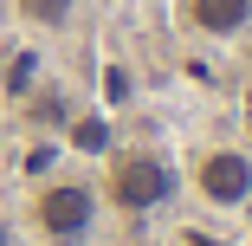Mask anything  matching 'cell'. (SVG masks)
Wrapping results in <instances>:
<instances>
[{
	"label": "cell",
	"instance_id": "8",
	"mask_svg": "<svg viewBox=\"0 0 252 246\" xmlns=\"http://www.w3.org/2000/svg\"><path fill=\"white\" fill-rule=\"evenodd\" d=\"M246 130H252V91H246Z\"/></svg>",
	"mask_w": 252,
	"mask_h": 246
},
{
	"label": "cell",
	"instance_id": "7",
	"mask_svg": "<svg viewBox=\"0 0 252 246\" xmlns=\"http://www.w3.org/2000/svg\"><path fill=\"white\" fill-rule=\"evenodd\" d=\"M188 246H220V240H207V233H188Z\"/></svg>",
	"mask_w": 252,
	"mask_h": 246
},
{
	"label": "cell",
	"instance_id": "1",
	"mask_svg": "<svg viewBox=\"0 0 252 246\" xmlns=\"http://www.w3.org/2000/svg\"><path fill=\"white\" fill-rule=\"evenodd\" d=\"M97 194H104L117 214H156L168 194H175V162L156 156V149H117Z\"/></svg>",
	"mask_w": 252,
	"mask_h": 246
},
{
	"label": "cell",
	"instance_id": "3",
	"mask_svg": "<svg viewBox=\"0 0 252 246\" xmlns=\"http://www.w3.org/2000/svg\"><path fill=\"white\" fill-rule=\"evenodd\" d=\"M194 194L207 208H246L252 201V156L220 142V149H200L194 156Z\"/></svg>",
	"mask_w": 252,
	"mask_h": 246
},
{
	"label": "cell",
	"instance_id": "4",
	"mask_svg": "<svg viewBox=\"0 0 252 246\" xmlns=\"http://www.w3.org/2000/svg\"><path fill=\"white\" fill-rule=\"evenodd\" d=\"M181 26L200 39H239L252 26V0H181Z\"/></svg>",
	"mask_w": 252,
	"mask_h": 246
},
{
	"label": "cell",
	"instance_id": "6",
	"mask_svg": "<svg viewBox=\"0 0 252 246\" xmlns=\"http://www.w3.org/2000/svg\"><path fill=\"white\" fill-rule=\"evenodd\" d=\"M71 136H78V149H104V142H110V130L97 123V117H91V123H78Z\"/></svg>",
	"mask_w": 252,
	"mask_h": 246
},
{
	"label": "cell",
	"instance_id": "2",
	"mask_svg": "<svg viewBox=\"0 0 252 246\" xmlns=\"http://www.w3.org/2000/svg\"><path fill=\"white\" fill-rule=\"evenodd\" d=\"M97 208H104V194H97L91 181H39L32 188V227L39 240H52V246H71L97 227Z\"/></svg>",
	"mask_w": 252,
	"mask_h": 246
},
{
	"label": "cell",
	"instance_id": "5",
	"mask_svg": "<svg viewBox=\"0 0 252 246\" xmlns=\"http://www.w3.org/2000/svg\"><path fill=\"white\" fill-rule=\"evenodd\" d=\"M13 13L32 26V33H59L78 20V0H13Z\"/></svg>",
	"mask_w": 252,
	"mask_h": 246
}]
</instances>
